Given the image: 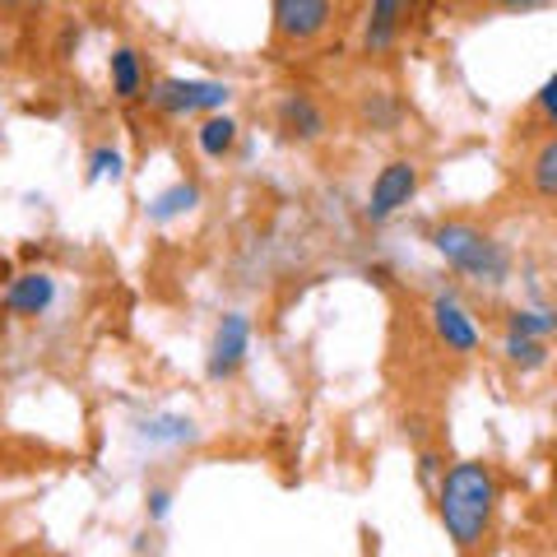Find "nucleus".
Returning a JSON list of instances; mask_svg holds the SVG:
<instances>
[{
	"label": "nucleus",
	"mask_w": 557,
	"mask_h": 557,
	"mask_svg": "<svg viewBox=\"0 0 557 557\" xmlns=\"http://www.w3.org/2000/svg\"><path fill=\"white\" fill-rule=\"evenodd\" d=\"M497 497H502L497 474H493V465H483V460H460L442 474L437 516H442L446 539L460 553H479L487 544L493 516H497Z\"/></svg>",
	"instance_id": "obj_1"
},
{
	"label": "nucleus",
	"mask_w": 557,
	"mask_h": 557,
	"mask_svg": "<svg viewBox=\"0 0 557 557\" xmlns=\"http://www.w3.org/2000/svg\"><path fill=\"white\" fill-rule=\"evenodd\" d=\"M428 242H432V251H437L450 270L465 274V278H474V284H483V288L511 284L516 260L507 251V242L487 237L483 228H474V223H460V219L437 223V228L428 233Z\"/></svg>",
	"instance_id": "obj_2"
},
{
	"label": "nucleus",
	"mask_w": 557,
	"mask_h": 557,
	"mask_svg": "<svg viewBox=\"0 0 557 557\" xmlns=\"http://www.w3.org/2000/svg\"><path fill=\"white\" fill-rule=\"evenodd\" d=\"M145 98L168 116H196V112H223L228 108V98H233V89L228 84H219V79H177L172 75V79L153 84Z\"/></svg>",
	"instance_id": "obj_3"
},
{
	"label": "nucleus",
	"mask_w": 557,
	"mask_h": 557,
	"mask_svg": "<svg viewBox=\"0 0 557 557\" xmlns=\"http://www.w3.org/2000/svg\"><path fill=\"white\" fill-rule=\"evenodd\" d=\"M418 196V163L413 159H391L386 168L372 177V190H368V223H386L395 219L399 209Z\"/></svg>",
	"instance_id": "obj_4"
},
{
	"label": "nucleus",
	"mask_w": 557,
	"mask_h": 557,
	"mask_svg": "<svg viewBox=\"0 0 557 557\" xmlns=\"http://www.w3.org/2000/svg\"><path fill=\"white\" fill-rule=\"evenodd\" d=\"M247 354H251V321L242 311H228L219 321L214 339H209V362H205L209 381H233L242 372V362H247Z\"/></svg>",
	"instance_id": "obj_5"
},
{
	"label": "nucleus",
	"mask_w": 557,
	"mask_h": 557,
	"mask_svg": "<svg viewBox=\"0 0 557 557\" xmlns=\"http://www.w3.org/2000/svg\"><path fill=\"white\" fill-rule=\"evenodd\" d=\"M274 126H278V135H284V139H293V145H317V139H325L330 121H325L317 98L293 89V94H284L274 102Z\"/></svg>",
	"instance_id": "obj_6"
},
{
	"label": "nucleus",
	"mask_w": 557,
	"mask_h": 557,
	"mask_svg": "<svg viewBox=\"0 0 557 557\" xmlns=\"http://www.w3.org/2000/svg\"><path fill=\"white\" fill-rule=\"evenodd\" d=\"M274 5V33L293 47L317 42L330 28V0H270Z\"/></svg>",
	"instance_id": "obj_7"
},
{
	"label": "nucleus",
	"mask_w": 557,
	"mask_h": 557,
	"mask_svg": "<svg viewBox=\"0 0 557 557\" xmlns=\"http://www.w3.org/2000/svg\"><path fill=\"white\" fill-rule=\"evenodd\" d=\"M428 317H432V330H437V339L446 344V354H460V358L479 354V344H483L479 325H474V317H469V311H465L456 298H450V293H437V298H432Z\"/></svg>",
	"instance_id": "obj_8"
},
{
	"label": "nucleus",
	"mask_w": 557,
	"mask_h": 557,
	"mask_svg": "<svg viewBox=\"0 0 557 557\" xmlns=\"http://www.w3.org/2000/svg\"><path fill=\"white\" fill-rule=\"evenodd\" d=\"M0 302H5V311H14V317H42V311L57 302V278L47 270H24L5 284Z\"/></svg>",
	"instance_id": "obj_9"
},
{
	"label": "nucleus",
	"mask_w": 557,
	"mask_h": 557,
	"mask_svg": "<svg viewBox=\"0 0 557 557\" xmlns=\"http://www.w3.org/2000/svg\"><path fill=\"white\" fill-rule=\"evenodd\" d=\"M399 28H405V0H372V20H368V33H362V47L368 57H381L391 51Z\"/></svg>",
	"instance_id": "obj_10"
},
{
	"label": "nucleus",
	"mask_w": 557,
	"mask_h": 557,
	"mask_svg": "<svg viewBox=\"0 0 557 557\" xmlns=\"http://www.w3.org/2000/svg\"><path fill=\"white\" fill-rule=\"evenodd\" d=\"M108 75H112V94L121 102H135L149 94V79H145V61H139L135 47H116L112 61H108Z\"/></svg>",
	"instance_id": "obj_11"
},
{
	"label": "nucleus",
	"mask_w": 557,
	"mask_h": 557,
	"mask_svg": "<svg viewBox=\"0 0 557 557\" xmlns=\"http://www.w3.org/2000/svg\"><path fill=\"white\" fill-rule=\"evenodd\" d=\"M196 145H200L205 159H228V153L237 149V121L223 116V112H209L200 121V131H196Z\"/></svg>",
	"instance_id": "obj_12"
},
{
	"label": "nucleus",
	"mask_w": 557,
	"mask_h": 557,
	"mask_svg": "<svg viewBox=\"0 0 557 557\" xmlns=\"http://www.w3.org/2000/svg\"><path fill=\"white\" fill-rule=\"evenodd\" d=\"M196 205H200V186L196 182H172L168 190H159V196L149 200V219L153 223H172V219L190 214Z\"/></svg>",
	"instance_id": "obj_13"
},
{
	"label": "nucleus",
	"mask_w": 557,
	"mask_h": 557,
	"mask_svg": "<svg viewBox=\"0 0 557 557\" xmlns=\"http://www.w3.org/2000/svg\"><path fill=\"white\" fill-rule=\"evenodd\" d=\"M530 190L539 200H557V135H548L530 159Z\"/></svg>",
	"instance_id": "obj_14"
},
{
	"label": "nucleus",
	"mask_w": 557,
	"mask_h": 557,
	"mask_svg": "<svg viewBox=\"0 0 557 557\" xmlns=\"http://www.w3.org/2000/svg\"><path fill=\"white\" fill-rule=\"evenodd\" d=\"M502 354H507V362H511L516 372H544L548 358H553V348H548V339L507 335V339H502Z\"/></svg>",
	"instance_id": "obj_15"
},
{
	"label": "nucleus",
	"mask_w": 557,
	"mask_h": 557,
	"mask_svg": "<svg viewBox=\"0 0 557 557\" xmlns=\"http://www.w3.org/2000/svg\"><path fill=\"white\" fill-rule=\"evenodd\" d=\"M139 437L153 442V446H182L196 437V423L182 413H159V418H145V428H139Z\"/></svg>",
	"instance_id": "obj_16"
},
{
	"label": "nucleus",
	"mask_w": 557,
	"mask_h": 557,
	"mask_svg": "<svg viewBox=\"0 0 557 557\" xmlns=\"http://www.w3.org/2000/svg\"><path fill=\"white\" fill-rule=\"evenodd\" d=\"M553 330H557V311H539V307H511L507 311V335L548 339Z\"/></svg>",
	"instance_id": "obj_17"
},
{
	"label": "nucleus",
	"mask_w": 557,
	"mask_h": 557,
	"mask_svg": "<svg viewBox=\"0 0 557 557\" xmlns=\"http://www.w3.org/2000/svg\"><path fill=\"white\" fill-rule=\"evenodd\" d=\"M121 172H126V159H121V149L98 145V149L89 153V182H121Z\"/></svg>",
	"instance_id": "obj_18"
},
{
	"label": "nucleus",
	"mask_w": 557,
	"mask_h": 557,
	"mask_svg": "<svg viewBox=\"0 0 557 557\" xmlns=\"http://www.w3.org/2000/svg\"><path fill=\"white\" fill-rule=\"evenodd\" d=\"M362 121H368V126H376V131H391L395 121H399L391 94H372L368 102H362Z\"/></svg>",
	"instance_id": "obj_19"
},
{
	"label": "nucleus",
	"mask_w": 557,
	"mask_h": 557,
	"mask_svg": "<svg viewBox=\"0 0 557 557\" xmlns=\"http://www.w3.org/2000/svg\"><path fill=\"white\" fill-rule=\"evenodd\" d=\"M442 474H446L442 456H437V450H423V456H418V483H423V487H437Z\"/></svg>",
	"instance_id": "obj_20"
},
{
	"label": "nucleus",
	"mask_w": 557,
	"mask_h": 557,
	"mask_svg": "<svg viewBox=\"0 0 557 557\" xmlns=\"http://www.w3.org/2000/svg\"><path fill=\"white\" fill-rule=\"evenodd\" d=\"M539 112L548 116V126L557 131V75L544 79V89H539Z\"/></svg>",
	"instance_id": "obj_21"
},
{
	"label": "nucleus",
	"mask_w": 557,
	"mask_h": 557,
	"mask_svg": "<svg viewBox=\"0 0 557 557\" xmlns=\"http://www.w3.org/2000/svg\"><path fill=\"white\" fill-rule=\"evenodd\" d=\"M168 511H172V493H168V487H153V493H149V516L163 520Z\"/></svg>",
	"instance_id": "obj_22"
},
{
	"label": "nucleus",
	"mask_w": 557,
	"mask_h": 557,
	"mask_svg": "<svg viewBox=\"0 0 557 557\" xmlns=\"http://www.w3.org/2000/svg\"><path fill=\"white\" fill-rule=\"evenodd\" d=\"M487 5L516 14V10H539V5H548V0H487Z\"/></svg>",
	"instance_id": "obj_23"
},
{
	"label": "nucleus",
	"mask_w": 557,
	"mask_h": 557,
	"mask_svg": "<svg viewBox=\"0 0 557 557\" xmlns=\"http://www.w3.org/2000/svg\"><path fill=\"white\" fill-rule=\"evenodd\" d=\"M0 5H20V0H0Z\"/></svg>",
	"instance_id": "obj_24"
}]
</instances>
